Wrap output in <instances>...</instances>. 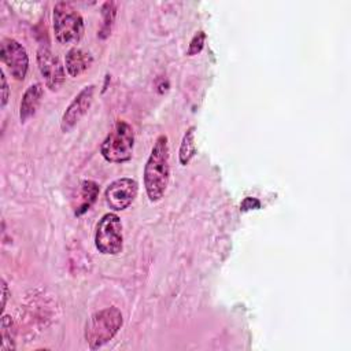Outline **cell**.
Here are the masks:
<instances>
[{"label": "cell", "instance_id": "8992f818", "mask_svg": "<svg viewBox=\"0 0 351 351\" xmlns=\"http://www.w3.org/2000/svg\"><path fill=\"white\" fill-rule=\"evenodd\" d=\"M0 58L16 81L25 80L29 69V56L22 44L14 38H3Z\"/></svg>", "mask_w": 351, "mask_h": 351}, {"label": "cell", "instance_id": "5b68a950", "mask_svg": "<svg viewBox=\"0 0 351 351\" xmlns=\"http://www.w3.org/2000/svg\"><path fill=\"white\" fill-rule=\"evenodd\" d=\"M96 248L104 255H117L122 251V222L118 215L108 213L101 217L95 233Z\"/></svg>", "mask_w": 351, "mask_h": 351}, {"label": "cell", "instance_id": "2e32d148", "mask_svg": "<svg viewBox=\"0 0 351 351\" xmlns=\"http://www.w3.org/2000/svg\"><path fill=\"white\" fill-rule=\"evenodd\" d=\"M204 40H206V34H204V32H202V30H200V32H197V33L192 37V40H191V43H189V47H188L186 55L193 56V55L199 53V52L203 49Z\"/></svg>", "mask_w": 351, "mask_h": 351}, {"label": "cell", "instance_id": "d6986e66", "mask_svg": "<svg viewBox=\"0 0 351 351\" xmlns=\"http://www.w3.org/2000/svg\"><path fill=\"white\" fill-rule=\"evenodd\" d=\"M1 291H3V296H1V310H4L5 302H7V298H8V287H7V284H5L4 280H1Z\"/></svg>", "mask_w": 351, "mask_h": 351}, {"label": "cell", "instance_id": "5bb4252c", "mask_svg": "<svg viewBox=\"0 0 351 351\" xmlns=\"http://www.w3.org/2000/svg\"><path fill=\"white\" fill-rule=\"evenodd\" d=\"M15 326L11 315L4 314L1 318V351H10L15 348Z\"/></svg>", "mask_w": 351, "mask_h": 351}, {"label": "cell", "instance_id": "ac0fdd59", "mask_svg": "<svg viewBox=\"0 0 351 351\" xmlns=\"http://www.w3.org/2000/svg\"><path fill=\"white\" fill-rule=\"evenodd\" d=\"M0 77H1V89H3V96H1V107H4L8 101V84L7 78L3 70H0Z\"/></svg>", "mask_w": 351, "mask_h": 351}, {"label": "cell", "instance_id": "7a4b0ae2", "mask_svg": "<svg viewBox=\"0 0 351 351\" xmlns=\"http://www.w3.org/2000/svg\"><path fill=\"white\" fill-rule=\"evenodd\" d=\"M123 324L122 313L117 307H107L90 315L85 325V340L90 350L107 344Z\"/></svg>", "mask_w": 351, "mask_h": 351}, {"label": "cell", "instance_id": "3957f363", "mask_svg": "<svg viewBox=\"0 0 351 351\" xmlns=\"http://www.w3.org/2000/svg\"><path fill=\"white\" fill-rule=\"evenodd\" d=\"M134 132L125 121H117L100 145L101 156L111 163H125L133 155Z\"/></svg>", "mask_w": 351, "mask_h": 351}, {"label": "cell", "instance_id": "9a60e30c", "mask_svg": "<svg viewBox=\"0 0 351 351\" xmlns=\"http://www.w3.org/2000/svg\"><path fill=\"white\" fill-rule=\"evenodd\" d=\"M103 18H104V23L101 26V30H100V37L104 38L110 34V30H111V26H112V22L115 19V3L112 1H107L104 5H103Z\"/></svg>", "mask_w": 351, "mask_h": 351}, {"label": "cell", "instance_id": "4fadbf2b", "mask_svg": "<svg viewBox=\"0 0 351 351\" xmlns=\"http://www.w3.org/2000/svg\"><path fill=\"white\" fill-rule=\"evenodd\" d=\"M195 126H191L182 140H181V145H180V151H178V159L181 165H188L191 162V159L195 156L196 154V144H195Z\"/></svg>", "mask_w": 351, "mask_h": 351}, {"label": "cell", "instance_id": "e0dca14e", "mask_svg": "<svg viewBox=\"0 0 351 351\" xmlns=\"http://www.w3.org/2000/svg\"><path fill=\"white\" fill-rule=\"evenodd\" d=\"M261 207V202L255 197H245L241 204H240V210L241 211H248L252 208H259Z\"/></svg>", "mask_w": 351, "mask_h": 351}, {"label": "cell", "instance_id": "6da1fadb", "mask_svg": "<svg viewBox=\"0 0 351 351\" xmlns=\"http://www.w3.org/2000/svg\"><path fill=\"white\" fill-rule=\"evenodd\" d=\"M170 178V156L167 136L160 134L144 166V186L151 202H158L163 197Z\"/></svg>", "mask_w": 351, "mask_h": 351}, {"label": "cell", "instance_id": "52a82bcc", "mask_svg": "<svg viewBox=\"0 0 351 351\" xmlns=\"http://www.w3.org/2000/svg\"><path fill=\"white\" fill-rule=\"evenodd\" d=\"M37 64L41 75L45 80V85L51 90H58L66 78L64 67L59 58L53 55L48 47L41 45L37 51Z\"/></svg>", "mask_w": 351, "mask_h": 351}, {"label": "cell", "instance_id": "277c9868", "mask_svg": "<svg viewBox=\"0 0 351 351\" xmlns=\"http://www.w3.org/2000/svg\"><path fill=\"white\" fill-rule=\"evenodd\" d=\"M52 19L53 33L60 44H74L84 36V19L71 3H56Z\"/></svg>", "mask_w": 351, "mask_h": 351}, {"label": "cell", "instance_id": "30bf717a", "mask_svg": "<svg viewBox=\"0 0 351 351\" xmlns=\"http://www.w3.org/2000/svg\"><path fill=\"white\" fill-rule=\"evenodd\" d=\"M93 62V58L89 52L84 51L82 48H70L66 53V70L69 75L78 77L84 71H86Z\"/></svg>", "mask_w": 351, "mask_h": 351}, {"label": "cell", "instance_id": "9c48e42d", "mask_svg": "<svg viewBox=\"0 0 351 351\" xmlns=\"http://www.w3.org/2000/svg\"><path fill=\"white\" fill-rule=\"evenodd\" d=\"M93 93H95V85H86L73 99V101L69 104V107L63 112V117L60 121L62 132L64 133L70 132L81 121V118L88 112L93 101Z\"/></svg>", "mask_w": 351, "mask_h": 351}, {"label": "cell", "instance_id": "7c38bea8", "mask_svg": "<svg viewBox=\"0 0 351 351\" xmlns=\"http://www.w3.org/2000/svg\"><path fill=\"white\" fill-rule=\"evenodd\" d=\"M97 195H99V185L90 180L84 181L80 186V197L74 210L75 215H81L86 210H89V207L96 202Z\"/></svg>", "mask_w": 351, "mask_h": 351}, {"label": "cell", "instance_id": "ba28073f", "mask_svg": "<svg viewBox=\"0 0 351 351\" xmlns=\"http://www.w3.org/2000/svg\"><path fill=\"white\" fill-rule=\"evenodd\" d=\"M138 185L132 178H118L112 181L106 189V202L114 211L128 208L137 196Z\"/></svg>", "mask_w": 351, "mask_h": 351}, {"label": "cell", "instance_id": "8fae6325", "mask_svg": "<svg viewBox=\"0 0 351 351\" xmlns=\"http://www.w3.org/2000/svg\"><path fill=\"white\" fill-rule=\"evenodd\" d=\"M43 85L41 84H34V85H30L23 97H22V101H21V107H19V118H21V122H26L29 118H32L38 106H40V101H41V97H43Z\"/></svg>", "mask_w": 351, "mask_h": 351}]
</instances>
